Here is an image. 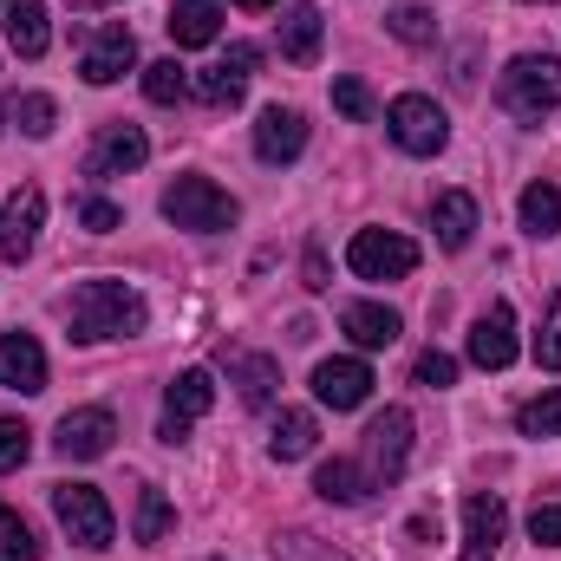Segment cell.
Segmentation results:
<instances>
[{"instance_id": "836d02e7", "label": "cell", "mask_w": 561, "mask_h": 561, "mask_svg": "<svg viewBox=\"0 0 561 561\" xmlns=\"http://www.w3.org/2000/svg\"><path fill=\"white\" fill-rule=\"evenodd\" d=\"M333 105L353 118V125H366L379 105H373V92H366V79H333Z\"/></svg>"}, {"instance_id": "74e56055", "label": "cell", "mask_w": 561, "mask_h": 561, "mask_svg": "<svg viewBox=\"0 0 561 561\" xmlns=\"http://www.w3.org/2000/svg\"><path fill=\"white\" fill-rule=\"evenodd\" d=\"M79 222H85L92 236H112V229L125 222V209H118V203H105V196H85V203H79Z\"/></svg>"}, {"instance_id": "7bdbcfd3", "label": "cell", "mask_w": 561, "mask_h": 561, "mask_svg": "<svg viewBox=\"0 0 561 561\" xmlns=\"http://www.w3.org/2000/svg\"><path fill=\"white\" fill-rule=\"evenodd\" d=\"M66 7H79V13H99V7H118V0H66Z\"/></svg>"}, {"instance_id": "83f0119b", "label": "cell", "mask_w": 561, "mask_h": 561, "mask_svg": "<svg viewBox=\"0 0 561 561\" xmlns=\"http://www.w3.org/2000/svg\"><path fill=\"white\" fill-rule=\"evenodd\" d=\"M190 92H196L203 105H216V112H222V105H242V92H249V79H242V72L229 66V59H216V66H209L203 79H190Z\"/></svg>"}, {"instance_id": "4316f807", "label": "cell", "mask_w": 561, "mask_h": 561, "mask_svg": "<svg viewBox=\"0 0 561 561\" xmlns=\"http://www.w3.org/2000/svg\"><path fill=\"white\" fill-rule=\"evenodd\" d=\"M170 523H176V510H170V496H163L157 483H144V490H138V523H131V536H138L144 549H157V542L170 536Z\"/></svg>"}, {"instance_id": "f35d334b", "label": "cell", "mask_w": 561, "mask_h": 561, "mask_svg": "<svg viewBox=\"0 0 561 561\" xmlns=\"http://www.w3.org/2000/svg\"><path fill=\"white\" fill-rule=\"evenodd\" d=\"M529 536H536L542 549H561V503H536V516H529Z\"/></svg>"}, {"instance_id": "6da1fadb", "label": "cell", "mask_w": 561, "mask_h": 561, "mask_svg": "<svg viewBox=\"0 0 561 561\" xmlns=\"http://www.w3.org/2000/svg\"><path fill=\"white\" fill-rule=\"evenodd\" d=\"M66 320H72V340H131L150 327V307L131 280H79L72 300H66Z\"/></svg>"}, {"instance_id": "5b68a950", "label": "cell", "mask_w": 561, "mask_h": 561, "mask_svg": "<svg viewBox=\"0 0 561 561\" xmlns=\"http://www.w3.org/2000/svg\"><path fill=\"white\" fill-rule=\"evenodd\" d=\"M386 131H392V144H399L405 157H437V150L450 144V118H444V105H437V99L405 92V99H392V105H386Z\"/></svg>"}, {"instance_id": "7c38bea8", "label": "cell", "mask_w": 561, "mask_h": 561, "mask_svg": "<svg viewBox=\"0 0 561 561\" xmlns=\"http://www.w3.org/2000/svg\"><path fill=\"white\" fill-rule=\"evenodd\" d=\"M144 157H150V138H144L138 125H105L92 150H85V176L92 183H105V176H125V170H144Z\"/></svg>"}, {"instance_id": "2e32d148", "label": "cell", "mask_w": 561, "mask_h": 561, "mask_svg": "<svg viewBox=\"0 0 561 561\" xmlns=\"http://www.w3.org/2000/svg\"><path fill=\"white\" fill-rule=\"evenodd\" d=\"M340 333H346L353 346L379 353V346H392L405 327H399V313H392V307H379V300H346V307H340Z\"/></svg>"}, {"instance_id": "8d00e7d4", "label": "cell", "mask_w": 561, "mask_h": 561, "mask_svg": "<svg viewBox=\"0 0 561 561\" xmlns=\"http://www.w3.org/2000/svg\"><path fill=\"white\" fill-rule=\"evenodd\" d=\"M536 359H542L549 373H561V294L549 300V320H542V333H536Z\"/></svg>"}, {"instance_id": "52a82bcc", "label": "cell", "mask_w": 561, "mask_h": 561, "mask_svg": "<svg viewBox=\"0 0 561 561\" xmlns=\"http://www.w3.org/2000/svg\"><path fill=\"white\" fill-rule=\"evenodd\" d=\"M53 516L59 529L79 542V549H112V503L92 490V483H53Z\"/></svg>"}, {"instance_id": "f1b7e54d", "label": "cell", "mask_w": 561, "mask_h": 561, "mask_svg": "<svg viewBox=\"0 0 561 561\" xmlns=\"http://www.w3.org/2000/svg\"><path fill=\"white\" fill-rule=\"evenodd\" d=\"M144 99H150V105H183V99H190V72H183L176 59L144 66Z\"/></svg>"}, {"instance_id": "e0dca14e", "label": "cell", "mask_w": 561, "mask_h": 561, "mask_svg": "<svg viewBox=\"0 0 561 561\" xmlns=\"http://www.w3.org/2000/svg\"><path fill=\"white\" fill-rule=\"evenodd\" d=\"M0 386L13 392H46V353L33 333H0Z\"/></svg>"}, {"instance_id": "60d3db41", "label": "cell", "mask_w": 561, "mask_h": 561, "mask_svg": "<svg viewBox=\"0 0 561 561\" xmlns=\"http://www.w3.org/2000/svg\"><path fill=\"white\" fill-rule=\"evenodd\" d=\"M300 280H307L313 294H327V287H333V280H327V249H320V242H307V268H300Z\"/></svg>"}, {"instance_id": "ee69618b", "label": "cell", "mask_w": 561, "mask_h": 561, "mask_svg": "<svg viewBox=\"0 0 561 561\" xmlns=\"http://www.w3.org/2000/svg\"><path fill=\"white\" fill-rule=\"evenodd\" d=\"M236 7H255V13H262V7H280V0H236Z\"/></svg>"}, {"instance_id": "1f68e13d", "label": "cell", "mask_w": 561, "mask_h": 561, "mask_svg": "<svg viewBox=\"0 0 561 561\" xmlns=\"http://www.w3.org/2000/svg\"><path fill=\"white\" fill-rule=\"evenodd\" d=\"M0 561H39V542L26 529V516H7L0 510Z\"/></svg>"}, {"instance_id": "d6a6232c", "label": "cell", "mask_w": 561, "mask_h": 561, "mask_svg": "<svg viewBox=\"0 0 561 561\" xmlns=\"http://www.w3.org/2000/svg\"><path fill=\"white\" fill-rule=\"evenodd\" d=\"M412 379H419L424 392H444V386H457V359L431 346V353H419V366H412Z\"/></svg>"}, {"instance_id": "9a60e30c", "label": "cell", "mask_w": 561, "mask_h": 561, "mask_svg": "<svg viewBox=\"0 0 561 561\" xmlns=\"http://www.w3.org/2000/svg\"><path fill=\"white\" fill-rule=\"evenodd\" d=\"M503 536H510L503 496H470V503H463V561H496Z\"/></svg>"}, {"instance_id": "7402d4cb", "label": "cell", "mask_w": 561, "mask_h": 561, "mask_svg": "<svg viewBox=\"0 0 561 561\" xmlns=\"http://www.w3.org/2000/svg\"><path fill=\"white\" fill-rule=\"evenodd\" d=\"M222 366H229V379L242 386V399H249V405H268V399H275V386H280V366L268 359V353H249V346H229V353H222Z\"/></svg>"}, {"instance_id": "7a4b0ae2", "label": "cell", "mask_w": 561, "mask_h": 561, "mask_svg": "<svg viewBox=\"0 0 561 561\" xmlns=\"http://www.w3.org/2000/svg\"><path fill=\"white\" fill-rule=\"evenodd\" d=\"M496 105L516 125H542L549 112H561V59L556 53H516L496 79Z\"/></svg>"}, {"instance_id": "ab89813d", "label": "cell", "mask_w": 561, "mask_h": 561, "mask_svg": "<svg viewBox=\"0 0 561 561\" xmlns=\"http://www.w3.org/2000/svg\"><path fill=\"white\" fill-rule=\"evenodd\" d=\"M275 556L280 561H340L333 549H313V536H275Z\"/></svg>"}, {"instance_id": "9c48e42d", "label": "cell", "mask_w": 561, "mask_h": 561, "mask_svg": "<svg viewBox=\"0 0 561 561\" xmlns=\"http://www.w3.org/2000/svg\"><path fill=\"white\" fill-rule=\"evenodd\" d=\"M470 366H483V373L516 366V313H510V300H490L477 313V327H470Z\"/></svg>"}, {"instance_id": "d590c367", "label": "cell", "mask_w": 561, "mask_h": 561, "mask_svg": "<svg viewBox=\"0 0 561 561\" xmlns=\"http://www.w3.org/2000/svg\"><path fill=\"white\" fill-rule=\"evenodd\" d=\"M33 457V431L20 419H0V470H20Z\"/></svg>"}, {"instance_id": "277c9868", "label": "cell", "mask_w": 561, "mask_h": 561, "mask_svg": "<svg viewBox=\"0 0 561 561\" xmlns=\"http://www.w3.org/2000/svg\"><path fill=\"white\" fill-rule=\"evenodd\" d=\"M412 463V412L405 405H386L379 419L366 424V444H359V470L373 477V490L399 483Z\"/></svg>"}, {"instance_id": "603a6c76", "label": "cell", "mask_w": 561, "mask_h": 561, "mask_svg": "<svg viewBox=\"0 0 561 561\" xmlns=\"http://www.w3.org/2000/svg\"><path fill=\"white\" fill-rule=\"evenodd\" d=\"M7 46L20 59H39L53 46V26H46V0H7Z\"/></svg>"}, {"instance_id": "ffe728a7", "label": "cell", "mask_w": 561, "mask_h": 561, "mask_svg": "<svg viewBox=\"0 0 561 561\" xmlns=\"http://www.w3.org/2000/svg\"><path fill=\"white\" fill-rule=\"evenodd\" d=\"M170 39L190 53V46H216V33H222V0H176L170 7Z\"/></svg>"}, {"instance_id": "ba28073f", "label": "cell", "mask_w": 561, "mask_h": 561, "mask_svg": "<svg viewBox=\"0 0 561 561\" xmlns=\"http://www.w3.org/2000/svg\"><path fill=\"white\" fill-rule=\"evenodd\" d=\"M112 437H118V419H112L105 405H79V412H66V419H59L53 450H59V457H72V463H92V457H105V450H112Z\"/></svg>"}, {"instance_id": "30bf717a", "label": "cell", "mask_w": 561, "mask_h": 561, "mask_svg": "<svg viewBox=\"0 0 561 561\" xmlns=\"http://www.w3.org/2000/svg\"><path fill=\"white\" fill-rule=\"evenodd\" d=\"M373 366L366 359H320L313 366V399L320 405H333V412H359L366 399H373Z\"/></svg>"}, {"instance_id": "5bb4252c", "label": "cell", "mask_w": 561, "mask_h": 561, "mask_svg": "<svg viewBox=\"0 0 561 561\" xmlns=\"http://www.w3.org/2000/svg\"><path fill=\"white\" fill-rule=\"evenodd\" d=\"M307 150V118L294 112V105H268L262 118H255V157L268 163V170H280V163H294Z\"/></svg>"}, {"instance_id": "d6986e66", "label": "cell", "mask_w": 561, "mask_h": 561, "mask_svg": "<svg viewBox=\"0 0 561 561\" xmlns=\"http://www.w3.org/2000/svg\"><path fill=\"white\" fill-rule=\"evenodd\" d=\"M320 33H327V20H320V7H287L280 13V26H275V39H280V59L287 66H313L320 59Z\"/></svg>"}, {"instance_id": "4fadbf2b", "label": "cell", "mask_w": 561, "mask_h": 561, "mask_svg": "<svg viewBox=\"0 0 561 561\" xmlns=\"http://www.w3.org/2000/svg\"><path fill=\"white\" fill-rule=\"evenodd\" d=\"M131 66H138V39H131V26H99L92 46H85V59H79V79H85V85H118Z\"/></svg>"}, {"instance_id": "ac0fdd59", "label": "cell", "mask_w": 561, "mask_h": 561, "mask_svg": "<svg viewBox=\"0 0 561 561\" xmlns=\"http://www.w3.org/2000/svg\"><path fill=\"white\" fill-rule=\"evenodd\" d=\"M431 229H437V249H470V236H477V196L470 190H437V203H431Z\"/></svg>"}, {"instance_id": "8992f818", "label": "cell", "mask_w": 561, "mask_h": 561, "mask_svg": "<svg viewBox=\"0 0 561 561\" xmlns=\"http://www.w3.org/2000/svg\"><path fill=\"white\" fill-rule=\"evenodd\" d=\"M346 268L359 280H405L419 275V242L399 236V229H359L346 242Z\"/></svg>"}, {"instance_id": "b9f144b4", "label": "cell", "mask_w": 561, "mask_h": 561, "mask_svg": "<svg viewBox=\"0 0 561 561\" xmlns=\"http://www.w3.org/2000/svg\"><path fill=\"white\" fill-rule=\"evenodd\" d=\"M157 437H163V444H183V437H190V419H170V412H163V424H157Z\"/></svg>"}, {"instance_id": "cb8c5ba5", "label": "cell", "mask_w": 561, "mask_h": 561, "mask_svg": "<svg viewBox=\"0 0 561 561\" xmlns=\"http://www.w3.org/2000/svg\"><path fill=\"white\" fill-rule=\"evenodd\" d=\"M209 405H216V379H209L203 366L176 373V379H170V392H163V412H170V419H190V424H196Z\"/></svg>"}, {"instance_id": "e575fe53", "label": "cell", "mask_w": 561, "mask_h": 561, "mask_svg": "<svg viewBox=\"0 0 561 561\" xmlns=\"http://www.w3.org/2000/svg\"><path fill=\"white\" fill-rule=\"evenodd\" d=\"M386 26H392V33H399L405 46H431V39H437V20H431L424 7H399V13H392Z\"/></svg>"}, {"instance_id": "484cf974", "label": "cell", "mask_w": 561, "mask_h": 561, "mask_svg": "<svg viewBox=\"0 0 561 561\" xmlns=\"http://www.w3.org/2000/svg\"><path fill=\"white\" fill-rule=\"evenodd\" d=\"M516 216H523V236H561V190L556 183H529L523 190V203H516Z\"/></svg>"}, {"instance_id": "d4e9b609", "label": "cell", "mask_w": 561, "mask_h": 561, "mask_svg": "<svg viewBox=\"0 0 561 561\" xmlns=\"http://www.w3.org/2000/svg\"><path fill=\"white\" fill-rule=\"evenodd\" d=\"M313 490H320L327 503H359V496L373 490V477L359 470V457H327V463L313 470Z\"/></svg>"}, {"instance_id": "3957f363", "label": "cell", "mask_w": 561, "mask_h": 561, "mask_svg": "<svg viewBox=\"0 0 561 561\" xmlns=\"http://www.w3.org/2000/svg\"><path fill=\"white\" fill-rule=\"evenodd\" d=\"M236 216H242V203L222 183H209V176H176L163 190V222H176V229L216 236V229H236Z\"/></svg>"}, {"instance_id": "8fae6325", "label": "cell", "mask_w": 561, "mask_h": 561, "mask_svg": "<svg viewBox=\"0 0 561 561\" xmlns=\"http://www.w3.org/2000/svg\"><path fill=\"white\" fill-rule=\"evenodd\" d=\"M39 222H46V190H13L7 203H0V255L7 262H26L33 255V242H39Z\"/></svg>"}, {"instance_id": "4dcf8cb0", "label": "cell", "mask_w": 561, "mask_h": 561, "mask_svg": "<svg viewBox=\"0 0 561 561\" xmlns=\"http://www.w3.org/2000/svg\"><path fill=\"white\" fill-rule=\"evenodd\" d=\"M13 118H20V131H26V138H53V125H59V105H53L46 92H26V99L13 105Z\"/></svg>"}, {"instance_id": "f6af8a7d", "label": "cell", "mask_w": 561, "mask_h": 561, "mask_svg": "<svg viewBox=\"0 0 561 561\" xmlns=\"http://www.w3.org/2000/svg\"><path fill=\"white\" fill-rule=\"evenodd\" d=\"M529 7H549V0H529Z\"/></svg>"}, {"instance_id": "44dd1931", "label": "cell", "mask_w": 561, "mask_h": 561, "mask_svg": "<svg viewBox=\"0 0 561 561\" xmlns=\"http://www.w3.org/2000/svg\"><path fill=\"white\" fill-rule=\"evenodd\" d=\"M313 444H320V419L300 412V405H280L275 431H268V457L275 463H294V457H313Z\"/></svg>"}, {"instance_id": "f546056e", "label": "cell", "mask_w": 561, "mask_h": 561, "mask_svg": "<svg viewBox=\"0 0 561 561\" xmlns=\"http://www.w3.org/2000/svg\"><path fill=\"white\" fill-rule=\"evenodd\" d=\"M516 431H523V437H561V386L542 392V399H529V405L516 412Z\"/></svg>"}]
</instances>
